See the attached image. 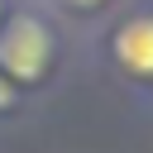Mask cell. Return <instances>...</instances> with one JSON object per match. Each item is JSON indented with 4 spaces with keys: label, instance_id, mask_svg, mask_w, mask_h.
I'll list each match as a JSON object with an SVG mask.
<instances>
[{
    "label": "cell",
    "instance_id": "cell-3",
    "mask_svg": "<svg viewBox=\"0 0 153 153\" xmlns=\"http://www.w3.org/2000/svg\"><path fill=\"white\" fill-rule=\"evenodd\" d=\"M10 100H14V91H10V86H5V76H0V110H5Z\"/></svg>",
    "mask_w": 153,
    "mask_h": 153
},
{
    "label": "cell",
    "instance_id": "cell-2",
    "mask_svg": "<svg viewBox=\"0 0 153 153\" xmlns=\"http://www.w3.org/2000/svg\"><path fill=\"white\" fill-rule=\"evenodd\" d=\"M115 57H120L124 72L153 76V14H139L115 33Z\"/></svg>",
    "mask_w": 153,
    "mask_h": 153
},
{
    "label": "cell",
    "instance_id": "cell-4",
    "mask_svg": "<svg viewBox=\"0 0 153 153\" xmlns=\"http://www.w3.org/2000/svg\"><path fill=\"white\" fill-rule=\"evenodd\" d=\"M72 5H96V0H72Z\"/></svg>",
    "mask_w": 153,
    "mask_h": 153
},
{
    "label": "cell",
    "instance_id": "cell-1",
    "mask_svg": "<svg viewBox=\"0 0 153 153\" xmlns=\"http://www.w3.org/2000/svg\"><path fill=\"white\" fill-rule=\"evenodd\" d=\"M53 62V33L43 19L33 14H14L0 33V72H10L14 81H38Z\"/></svg>",
    "mask_w": 153,
    "mask_h": 153
}]
</instances>
